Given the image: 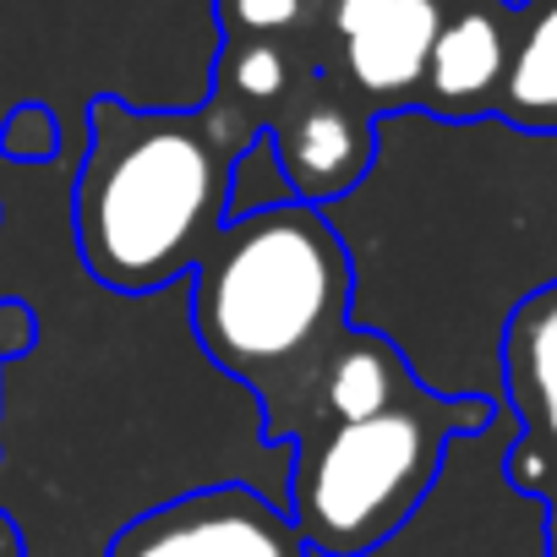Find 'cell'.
I'll use <instances>...</instances> for the list:
<instances>
[{"label":"cell","mask_w":557,"mask_h":557,"mask_svg":"<svg viewBox=\"0 0 557 557\" xmlns=\"http://www.w3.org/2000/svg\"><path fill=\"white\" fill-rule=\"evenodd\" d=\"M486 399L416 394L367 421H334L296 443L285 513L301 530L307 552L323 557H372L426 497L443 443L492 421Z\"/></svg>","instance_id":"5b68a950"},{"label":"cell","mask_w":557,"mask_h":557,"mask_svg":"<svg viewBox=\"0 0 557 557\" xmlns=\"http://www.w3.org/2000/svg\"><path fill=\"white\" fill-rule=\"evenodd\" d=\"M290 88H296V66L273 39H224L219 45L213 94H224L246 110H262V104H278Z\"/></svg>","instance_id":"5bb4252c"},{"label":"cell","mask_w":557,"mask_h":557,"mask_svg":"<svg viewBox=\"0 0 557 557\" xmlns=\"http://www.w3.org/2000/svg\"><path fill=\"white\" fill-rule=\"evenodd\" d=\"M307 557H323V552H307Z\"/></svg>","instance_id":"44dd1931"},{"label":"cell","mask_w":557,"mask_h":557,"mask_svg":"<svg viewBox=\"0 0 557 557\" xmlns=\"http://www.w3.org/2000/svg\"><path fill=\"white\" fill-rule=\"evenodd\" d=\"M497 115L524 132H557V0H530V17L508 50Z\"/></svg>","instance_id":"4fadbf2b"},{"label":"cell","mask_w":557,"mask_h":557,"mask_svg":"<svg viewBox=\"0 0 557 557\" xmlns=\"http://www.w3.org/2000/svg\"><path fill=\"white\" fill-rule=\"evenodd\" d=\"M77 159H0V301L34 318L28 345L0 356V513L23 557H110L132 519L224 481L285 503L296 459L197 345L186 278L121 296L77 262Z\"/></svg>","instance_id":"6da1fadb"},{"label":"cell","mask_w":557,"mask_h":557,"mask_svg":"<svg viewBox=\"0 0 557 557\" xmlns=\"http://www.w3.org/2000/svg\"><path fill=\"white\" fill-rule=\"evenodd\" d=\"M66 153V132L45 104H17L0 121V159L7 164H45Z\"/></svg>","instance_id":"2e32d148"},{"label":"cell","mask_w":557,"mask_h":557,"mask_svg":"<svg viewBox=\"0 0 557 557\" xmlns=\"http://www.w3.org/2000/svg\"><path fill=\"white\" fill-rule=\"evenodd\" d=\"M257 126V110L224 94H208L191 110L94 99L88 143L66 186L77 262L121 296L191 278L224 230L230 159Z\"/></svg>","instance_id":"3957f363"},{"label":"cell","mask_w":557,"mask_h":557,"mask_svg":"<svg viewBox=\"0 0 557 557\" xmlns=\"http://www.w3.org/2000/svg\"><path fill=\"white\" fill-rule=\"evenodd\" d=\"M508 50H513V28H508V12L492 7V0H465L459 12H443L416 104L443 121L497 115Z\"/></svg>","instance_id":"8fae6325"},{"label":"cell","mask_w":557,"mask_h":557,"mask_svg":"<svg viewBox=\"0 0 557 557\" xmlns=\"http://www.w3.org/2000/svg\"><path fill=\"white\" fill-rule=\"evenodd\" d=\"M0 557H23V541H17V530H12L7 513H0Z\"/></svg>","instance_id":"ac0fdd59"},{"label":"cell","mask_w":557,"mask_h":557,"mask_svg":"<svg viewBox=\"0 0 557 557\" xmlns=\"http://www.w3.org/2000/svg\"><path fill=\"white\" fill-rule=\"evenodd\" d=\"M285 202H296L290 175H285V164H278V148H273L268 126H257V132L240 143V153L230 159L224 224H230V219H251V213H262V208H285Z\"/></svg>","instance_id":"9a60e30c"},{"label":"cell","mask_w":557,"mask_h":557,"mask_svg":"<svg viewBox=\"0 0 557 557\" xmlns=\"http://www.w3.org/2000/svg\"><path fill=\"white\" fill-rule=\"evenodd\" d=\"M519 421L497 405L486 426L443 443L437 475L372 557H546L552 508L508 481Z\"/></svg>","instance_id":"8992f818"},{"label":"cell","mask_w":557,"mask_h":557,"mask_svg":"<svg viewBox=\"0 0 557 557\" xmlns=\"http://www.w3.org/2000/svg\"><path fill=\"white\" fill-rule=\"evenodd\" d=\"M546 508H552V552H546V557H557V486L546 492Z\"/></svg>","instance_id":"d6986e66"},{"label":"cell","mask_w":557,"mask_h":557,"mask_svg":"<svg viewBox=\"0 0 557 557\" xmlns=\"http://www.w3.org/2000/svg\"><path fill=\"white\" fill-rule=\"evenodd\" d=\"M307 17V0H213V23L224 39H273Z\"/></svg>","instance_id":"e0dca14e"},{"label":"cell","mask_w":557,"mask_h":557,"mask_svg":"<svg viewBox=\"0 0 557 557\" xmlns=\"http://www.w3.org/2000/svg\"><path fill=\"white\" fill-rule=\"evenodd\" d=\"M492 7H503V12H524L530 0H492Z\"/></svg>","instance_id":"ffe728a7"},{"label":"cell","mask_w":557,"mask_h":557,"mask_svg":"<svg viewBox=\"0 0 557 557\" xmlns=\"http://www.w3.org/2000/svg\"><path fill=\"white\" fill-rule=\"evenodd\" d=\"M350 257L312 202L230 219L186 278L191 334L268 421L273 443L312 432V394L350 329Z\"/></svg>","instance_id":"277c9868"},{"label":"cell","mask_w":557,"mask_h":557,"mask_svg":"<svg viewBox=\"0 0 557 557\" xmlns=\"http://www.w3.org/2000/svg\"><path fill=\"white\" fill-rule=\"evenodd\" d=\"M519 437L508 448V481L546 497L557 486V285L513 307L503 329V399Z\"/></svg>","instance_id":"9c48e42d"},{"label":"cell","mask_w":557,"mask_h":557,"mask_svg":"<svg viewBox=\"0 0 557 557\" xmlns=\"http://www.w3.org/2000/svg\"><path fill=\"white\" fill-rule=\"evenodd\" d=\"M437 28H443V0H334V34L345 39V77L377 115L416 104Z\"/></svg>","instance_id":"30bf717a"},{"label":"cell","mask_w":557,"mask_h":557,"mask_svg":"<svg viewBox=\"0 0 557 557\" xmlns=\"http://www.w3.org/2000/svg\"><path fill=\"white\" fill-rule=\"evenodd\" d=\"M278 164L290 175L296 202L329 208L334 197H345L377 153V110H367V99L350 88H334L329 72L301 77V88H290L278 99V115L262 121Z\"/></svg>","instance_id":"ba28073f"},{"label":"cell","mask_w":557,"mask_h":557,"mask_svg":"<svg viewBox=\"0 0 557 557\" xmlns=\"http://www.w3.org/2000/svg\"><path fill=\"white\" fill-rule=\"evenodd\" d=\"M416 394H426L416 383V372L405 367V356L372 334V329H345V339L329 350L318 394H312V432L334 426V421H367L383 416L394 405H410Z\"/></svg>","instance_id":"7c38bea8"},{"label":"cell","mask_w":557,"mask_h":557,"mask_svg":"<svg viewBox=\"0 0 557 557\" xmlns=\"http://www.w3.org/2000/svg\"><path fill=\"white\" fill-rule=\"evenodd\" d=\"M356 290L350 329L383 334L443 399H503V329L557 285V132L503 115H377L372 170L323 208Z\"/></svg>","instance_id":"7a4b0ae2"},{"label":"cell","mask_w":557,"mask_h":557,"mask_svg":"<svg viewBox=\"0 0 557 557\" xmlns=\"http://www.w3.org/2000/svg\"><path fill=\"white\" fill-rule=\"evenodd\" d=\"M110 557H307V541L285 503L224 481L132 519L110 541Z\"/></svg>","instance_id":"52a82bcc"}]
</instances>
